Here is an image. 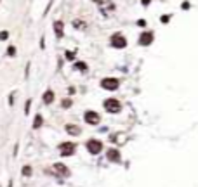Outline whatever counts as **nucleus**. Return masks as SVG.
Listing matches in <instances>:
<instances>
[{
    "instance_id": "1",
    "label": "nucleus",
    "mask_w": 198,
    "mask_h": 187,
    "mask_svg": "<svg viewBox=\"0 0 198 187\" xmlns=\"http://www.w3.org/2000/svg\"><path fill=\"white\" fill-rule=\"evenodd\" d=\"M87 151L91 152V154H99V152L103 151V142L99 140V139H91V140H87Z\"/></svg>"
},
{
    "instance_id": "2",
    "label": "nucleus",
    "mask_w": 198,
    "mask_h": 187,
    "mask_svg": "<svg viewBox=\"0 0 198 187\" xmlns=\"http://www.w3.org/2000/svg\"><path fill=\"white\" fill-rule=\"evenodd\" d=\"M110 43H111V47H115V48H125L127 47V38L122 33H115L113 36H111Z\"/></svg>"
},
{
    "instance_id": "3",
    "label": "nucleus",
    "mask_w": 198,
    "mask_h": 187,
    "mask_svg": "<svg viewBox=\"0 0 198 187\" xmlns=\"http://www.w3.org/2000/svg\"><path fill=\"white\" fill-rule=\"evenodd\" d=\"M104 109H106L108 113H120L122 104H120V101H117V99H106V101H104Z\"/></svg>"
},
{
    "instance_id": "4",
    "label": "nucleus",
    "mask_w": 198,
    "mask_h": 187,
    "mask_svg": "<svg viewBox=\"0 0 198 187\" xmlns=\"http://www.w3.org/2000/svg\"><path fill=\"white\" fill-rule=\"evenodd\" d=\"M84 121H85L87 125H99V121H101V116H99V113H96V111H85Z\"/></svg>"
},
{
    "instance_id": "5",
    "label": "nucleus",
    "mask_w": 198,
    "mask_h": 187,
    "mask_svg": "<svg viewBox=\"0 0 198 187\" xmlns=\"http://www.w3.org/2000/svg\"><path fill=\"white\" fill-rule=\"evenodd\" d=\"M118 85H120V82L117 78H104V80H101V87L106 90H117Z\"/></svg>"
},
{
    "instance_id": "6",
    "label": "nucleus",
    "mask_w": 198,
    "mask_h": 187,
    "mask_svg": "<svg viewBox=\"0 0 198 187\" xmlns=\"http://www.w3.org/2000/svg\"><path fill=\"white\" fill-rule=\"evenodd\" d=\"M75 147H77V144H73V142H63V144H59V149H61L63 156H71L75 152Z\"/></svg>"
},
{
    "instance_id": "7",
    "label": "nucleus",
    "mask_w": 198,
    "mask_h": 187,
    "mask_svg": "<svg viewBox=\"0 0 198 187\" xmlns=\"http://www.w3.org/2000/svg\"><path fill=\"white\" fill-rule=\"evenodd\" d=\"M52 170L57 173V177H70V170H68V166H64L63 163H54Z\"/></svg>"
},
{
    "instance_id": "8",
    "label": "nucleus",
    "mask_w": 198,
    "mask_h": 187,
    "mask_svg": "<svg viewBox=\"0 0 198 187\" xmlns=\"http://www.w3.org/2000/svg\"><path fill=\"white\" fill-rule=\"evenodd\" d=\"M106 158H108V161L118 163V161H120V158H122V154H120V151H118V149H108Z\"/></svg>"
},
{
    "instance_id": "9",
    "label": "nucleus",
    "mask_w": 198,
    "mask_h": 187,
    "mask_svg": "<svg viewBox=\"0 0 198 187\" xmlns=\"http://www.w3.org/2000/svg\"><path fill=\"white\" fill-rule=\"evenodd\" d=\"M153 36H155V35L151 33V31H144V33L139 36V43H141V45H149V43H153Z\"/></svg>"
},
{
    "instance_id": "10",
    "label": "nucleus",
    "mask_w": 198,
    "mask_h": 187,
    "mask_svg": "<svg viewBox=\"0 0 198 187\" xmlns=\"http://www.w3.org/2000/svg\"><path fill=\"white\" fill-rule=\"evenodd\" d=\"M64 130H66V133H70V135H73V137H78V135L82 133V128L77 126V125H66Z\"/></svg>"
},
{
    "instance_id": "11",
    "label": "nucleus",
    "mask_w": 198,
    "mask_h": 187,
    "mask_svg": "<svg viewBox=\"0 0 198 187\" xmlns=\"http://www.w3.org/2000/svg\"><path fill=\"white\" fill-rule=\"evenodd\" d=\"M63 28H64L63 21H56L54 23V33H56L57 38H63Z\"/></svg>"
},
{
    "instance_id": "12",
    "label": "nucleus",
    "mask_w": 198,
    "mask_h": 187,
    "mask_svg": "<svg viewBox=\"0 0 198 187\" xmlns=\"http://www.w3.org/2000/svg\"><path fill=\"white\" fill-rule=\"evenodd\" d=\"M42 101L45 104H52L54 102V92H52V90H45V92H43V97H42Z\"/></svg>"
},
{
    "instance_id": "13",
    "label": "nucleus",
    "mask_w": 198,
    "mask_h": 187,
    "mask_svg": "<svg viewBox=\"0 0 198 187\" xmlns=\"http://www.w3.org/2000/svg\"><path fill=\"white\" fill-rule=\"evenodd\" d=\"M43 123V118L42 114H35V120H33V128H40Z\"/></svg>"
},
{
    "instance_id": "14",
    "label": "nucleus",
    "mask_w": 198,
    "mask_h": 187,
    "mask_svg": "<svg viewBox=\"0 0 198 187\" xmlns=\"http://www.w3.org/2000/svg\"><path fill=\"white\" fill-rule=\"evenodd\" d=\"M73 28H75V30H84L85 23L82 19H75V21H73Z\"/></svg>"
},
{
    "instance_id": "15",
    "label": "nucleus",
    "mask_w": 198,
    "mask_h": 187,
    "mask_svg": "<svg viewBox=\"0 0 198 187\" xmlns=\"http://www.w3.org/2000/svg\"><path fill=\"white\" fill-rule=\"evenodd\" d=\"M75 69H77V71H87V64H85L84 61L75 62Z\"/></svg>"
},
{
    "instance_id": "16",
    "label": "nucleus",
    "mask_w": 198,
    "mask_h": 187,
    "mask_svg": "<svg viewBox=\"0 0 198 187\" xmlns=\"http://www.w3.org/2000/svg\"><path fill=\"white\" fill-rule=\"evenodd\" d=\"M21 173L24 175V177H31V166L30 165H26V166H23V170H21Z\"/></svg>"
},
{
    "instance_id": "17",
    "label": "nucleus",
    "mask_w": 198,
    "mask_h": 187,
    "mask_svg": "<svg viewBox=\"0 0 198 187\" xmlns=\"http://www.w3.org/2000/svg\"><path fill=\"white\" fill-rule=\"evenodd\" d=\"M70 106H71V99H63V101H61V108H63V109H68Z\"/></svg>"
},
{
    "instance_id": "18",
    "label": "nucleus",
    "mask_w": 198,
    "mask_h": 187,
    "mask_svg": "<svg viewBox=\"0 0 198 187\" xmlns=\"http://www.w3.org/2000/svg\"><path fill=\"white\" fill-rule=\"evenodd\" d=\"M64 57H66L68 61H73V59H75V52H73V50H66V52H64Z\"/></svg>"
},
{
    "instance_id": "19",
    "label": "nucleus",
    "mask_w": 198,
    "mask_h": 187,
    "mask_svg": "<svg viewBox=\"0 0 198 187\" xmlns=\"http://www.w3.org/2000/svg\"><path fill=\"white\" fill-rule=\"evenodd\" d=\"M7 55H11V57H14V55H16V47H14V45L7 47Z\"/></svg>"
},
{
    "instance_id": "20",
    "label": "nucleus",
    "mask_w": 198,
    "mask_h": 187,
    "mask_svg": "<svg viewBox=\"0 0 198 187\" xmlns=\"http://www.w3.org/2000/svg\"><path fill=\"white\" fill-rule=\"evenodd\" d=\"M7 38H9V33H7V31H0V40L5 42Z\"/></svg>"
},
{
    "instance_id": "21",
    "label": "nucleus",
    "mask_w": 198,
    "mask_h": 187,
    "mask_svg": "<svg viewBox=\"0 0 198 187\" xmlns=\"http://www.w3.org/2000/svg\"><path fill=\"white\" fill-rule=\"evenodd\" d=\"M30 106H31V101L28 99V102H26V108H24V114H28V113H30Z\"/></svg>"
},
{
    "instance_id": "22",
    "label": "nucleus",
    "mask_w": 198,
    "mask_h": 187,
    "mask_svg": "<svg viewBox=\"0 0 198 187\" xmlns=\"http://www.w3.org/2000/svg\"><path fill=\"white\" fill-rule=\"evenodd\" d=\"M160 21H162V23H169V21H170V16H162V17H160Z\"/></svg>"
},
{
    "instance_id": "23",
    "label": "nucleus",
    "mask_w": 198,
    "mask_h": 187,
    "mask_svg": "<svg viewBox=\"0 0 198 187\" xmlns=\"http://www.w3.org/2000/svg\"><path fill=\"white\" fill-rule=\"evenodd\" d=\"M137 26H146V21H144V19H139V21H137Z\"/></svg>"
},
{
    "instance_id": "24",
    "label": "nucleus",
    "mask_w": 198,
    "mask_h": 187,
    "mask_svg": "<svg viewBox=\"0 0 198 187\" xmlns=\"http://www.w3.org/2000/svg\"><path fill=\"white\" fill-rule=\"evenodd\" d=\"M181 7H183V9H190V4H188V2H183V5Z\"/></svg>"
},
{
    "instance_id": "25",
    "label": "nucleus",
    "mask_w": 198,
    "mask_h": 187,
    "mask_svg": "<svg viewBox=\"0 0 198 187\" xmlns=\"http://www.w3.org/2000/svg\"><path fill=\"white\" fill-rule=\"evenodd\" d=\"M142 2V5H149V4H151V0H141Z\"/></svg>"
},
{
    "instance_id": "26",
    "label": "nucleus",
    "mask_w": 198,
    "mask_h": 187,
    "mask_svg": "<svg viewBox=\"0 0 198 187\" xmlns=\"http://www.w3.org/2000/svg\"><path fill=\"white\" fill-rule=\"evenodd\" d=\"M92 2H97V4H101V2H103V0H92Z\"/></svg>"
}]
</instances>
